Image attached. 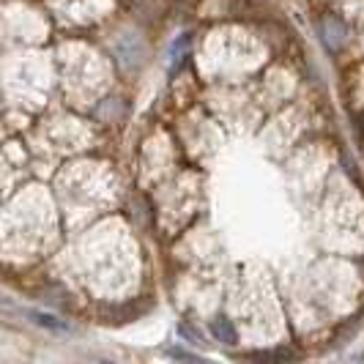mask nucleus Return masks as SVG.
Listing matches in <instances>:
<instances>
[{"instance_id": "nucleus-1", "label": "nucleus", "mask_w": 364, "mask_h": 364, "mask_svg": "<svg viewBox=\"0 0 364 364\" xmlns=\"http://www.w3.org/2000/svg\"><path fill=\"white\" fill-rule=\"evenodd\" d=\"M211 328H214V334H217L219 343H228V346L236 343V328H233V323H230L228 318H217Z\"/></svg>"}, {"instance_id": "nucleus-2", "label": "nucleus", "mask_w": 364, "mask_h": 364, "mask_svg": "<svg viewBox=\"0 0 364 364\" xmlns=\"http://www.w3.org/2000/svg\"><path fill=\"white\" fill-rule=\"evenodd\" d=\"M31 318L36 321L38 326H47V328H55V331H63V328H69L63 321H58L55 315H44V312H31Z\"/></svg>"}, {"instance_id": "nucleus-3", "label": "nucleus", "mask_w": 364, "mask_h": 364, "mask_svg": "<svg viewBox=\"0 0 364 364\" xmlns=\"http://www.w3.org/2000/svg\"><path fill=\"white\" fill-rule=\"evenodd\" d=\"M186 44H189V36H181V38H178V47L173 44V50H170V60H173V66H176V63L181 60V53L186 50Z\"/></svg>"}]
</instances>
